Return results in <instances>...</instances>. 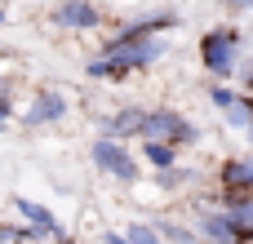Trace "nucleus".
<instances>
[{
	"label": "nucleus",
	"instance_id": "f257e3e1",
	"mask_svg": "<svg viewBox=\"0 0 253 244\" xmlns=\"http://www.w3.org/2000/svg\"><path fill=\"white\" fill-rule=\"evenodd\" d=\"M236 53H240V36H236L231 27L205 31V40H200V62H205L213 76H231V71H236Z\"/></svg>",
	"mask_w": 253,
	"mask_h": 244
},
{
	"label": "nucleus",
	"instance_id": "f03ea898",
	"mask_svg": "<svg viewBox=\"0 0 253 244\" xmlns=\"http://www.w3.org/2000/svg\"><path fill=\"white\" fill-rule=\"evenodd\" d=\"M93 164L120 182H138V160L120 147V138H98L93 142Z\"/></svg>",
	"mask_w": 253,
	"mask_h": 244
},
{
	"label": "nucleus",
	"instance_id": "7ed1b4c3",
	"mask_svg": "<svg viewBox=\"0 0 253 244\" xmlns=\"http://www.w3.org/2000/svg\"><path fill=\"white\" fill-rule=\"evenodd\" d=\"M142 138H165V142H196L200 138V129L191 124V120H182V116H173V111H151L147 116V124H142Z\"/></svg>",
	"mask_w": 253,
	"mask_h": 244
},
{
	"label": "nucleus",
	"instance_id": "20e7f679",
	"mask_svg": "<svg viewBox=\"0 0 253 244\" xmlns=\"http://www.w3.org/2000/svg\"><path fill=\"white\" fill-rule=\"evenodd\" d=\"M53 22L71 27V31H93V27H102V9L93 0H62L53 9Z\"/></svg>",
	"mask_w": 253,
	"mask_h": 244
},
{
	"label": "nucleus",
	"instance_id": "39448f33",
	"mask_svg": "<svg viewBox=\"0 0 253 244\" xmlns=\"http://www.w3.org/2000/svg\"><path fill=\"white\" fill-rule=\"evenodd\" d=\"M67 116V98L62 93H53V89H44L27 111H22V124L31 129V124H53V120H62Z\"/></svg>",
	"mask_w": 253,
	"mask_h": 244
},
{
	"label": "nucleus",
	"instance_id": "423d86ee",
	"mask_svg": "<svg viewBox=\"0 0 253 244\" xmlns=\"http://www.w3.org/2000/svg\"><path fill=\"white\" fill-rule=\"evenodd\" d=\"M205 240L209 244H249L245 240V227L236 222V213H205Z\"/></svg>",
	"mask_w": 253,
	"mask_h": 244
},
{
	"label": "nucleus",
	"instance_id": "0eeeda50",
	"mask_svg": "<svg viewBox=\"0 0 253 244\" xmlns=\"http://www.w3.org/2000/svg\"><path fill=\"white\" fill-rule=\"evenodd\" d=\"M142 124H147V111L129 107V111H116L102 120V138H133V133H142Z\"/></svg>",
	"mask_w": 253,
	"mask_h": 244
},
{
	"label": "nucleus",
	"instance_id": "6e6552de",
	"mask_svg": "<svg viewBox=\"0 0 253 244\" xmlns=\"http://www.w3.org/2000/svg\"><path fill=\"white\" fill-rule=\"evenodd\" d=\"M13 209H18V213H22V218H27V222L36 227V231H44V236L62 240V227H58V218H53V213H49L44 204H31L27 196H13Z\"/></svg>",
	"mask_w": 253,
	"mask_h": 244
},
{
	"label": "nucleus",
	"instance_id": "1a4fd4ad",
	"mask_svg": "<svg viewBox=\"0 0 253 244\" xmlns=\"http://www.w3.org/2000/svg\"><path fill=\"white\" fill-rule=\"evenodd\" d=\"M222 191H253V156H236L222 164Z\"/></svg>",
	"mask_w": 253,
	"mask_h": 244
},
{
	"label": "nucleus",
	"instance_id": "9d476101",
	"mask_svg": "<svg viewBox=\"0 0 253 244\" xmlns=\"http://www.w3.org/2000/svg\"><path fill=\"white\" fill-rule=\"evenodd\" d=\"M142 156H147L156 169H173V164H178V142H165V138H142Z\"/></svg>",
	"mask_w": 253,
	"mask_h": 244
},
{
	"label": "nucleus",
	"instance_id": "9b49d317",
	"mask_svg": "<svg viewBox=\"0 0 253 244\" xmlns=\"http://www.w3.org/2000/svg\"><path fill=\"white\" fill-rule=\"evenodd\" d=\"M227 209L236 213V222L245 227V240L253 244V191H227Z\"/></svg>",
	"mask_w": 253,
	"mask_h": 244
},
{
	"label": "nucleus",
	"instance_id": "f8f14e48",
	"mask_svg": "<svg viewBox=\"0 0 253 244\" xmlns=\"http://www.w3.org/2000/svg\"><path fill=\"white\" fill-rule=\"evenodd\" d=\"M133 244H160V236H156V227H147V222H133L129 231H125Z\"/></svg>",
	"mask_w": 253,
	"mask_h": 244
},
{
	"label": "nucleus",
	"instance_id": "ddd939ff",
	"mask_svg": "<svg viewBox=\"0 0 253 244\" xmlns=\"http://www.w3.org/2000/svg\"><path fill=\"white\" fill-rule=\"evenodd\" d=\"M209 98H213V102H218V107H222V111H227V107H236V102H240V98H236V93H231V89H227V84H213V89H209Z\"/></svg>",
	"mask_w": 253,
	"mask_h": 244
},
{
	"label": "nucleus",
	"instance_id": "4468645a",
	"mask_svg": "<svg viewBox=\"0 0 253 244\" xmlns=\"http://www.w3.org/2000/svg\"><path fill=\"white\" fill-rule=\"evenodd\" d=\"M165 236H169V240H178V244H196V236H187L182 227H165Z\"/></svg>",
	"mask_w": 253,
	"mask_h": 244
},
{
	"label": "nucleus",
	"instance_id": "2eb2a0df",
	"mask_svg": "<svg viewBox=\"0 0 253 244\" xmlns=\"http://www.w3.org/2000/svg\"><path fill=\"white\" fill-rule=\"evenodd\" d=\"M102 240H107V244H133V240H129V236H116V231H107Z\"/></svg>",
	"mask_w": 253,
	"mask_h": 244
},
{
	"label": "nucleus",
	"instance_id": "dca6fc26",
	"mask_svg": "<svg viewBox=\"0 0 253 244\" xmlns=\"http://www.w3.org/2000/svg\"><path fill=\"white\" fill-rule=\"evenodd\" d=\"M4 120H9V102L0 98V129H4Z\"/></svg>",
	"mask_w": 253,
	"mask_h": 244
},
{
	"label": "nucleus",
	"instance_id": "f3484780",
	"mask_svg": "<svg viewBox=\"0 0 253 244\" xmlns=\"http://www.w3.org/2000/svg\"><path fill=\"white\" fill-rule=\"evenodd\" d=\"M231 4H240V9H253V0H231Z\"/></svg>",
	"mask_w": 253,
	"mask_h": 244
},
{
	"label": "nucleus",
	"instance_id": "a211bd4d",
	"mask_svg": "<svg viewBox=\"0 0 253 244\" xmlns=\"http://www.w3.org/2000/svg\"><path fill=\"white\" fill-rule=\"evenodd\" d=\"M245 80H249V89H253V67H249V71H245Z\"/></svg>",
	"mask_w": 253,
	"mask_h": 244
},
{
	"label": "nucleus",
	"instance_id": "6ab92c4d",
	"mask_svg": "<svg viewBox=\"0 0 253 244\" xmlns=\"http://www.w3.org/2000/svg\"><path fill=\"white\" fill-rule=\"evenodd\" d=\"M0 22H4V9H0Z\"/></svg>",
	"mask_w": 253,
	"mask_h": 244
},
{
	"label": "nucleus",
	"instance_id": "aec40b11",
	"mask_svg": "<svg viewBox=\"0 0 253 244\" xmlns=\"http://www.w3.org/2000/svg\"><path fill=\"white\" fill-rule=\"evenodd\" d=\"M249 133H253V129H249Z\"/></svg>",
	"mask_w": 253,
	"mask_h": 244
}]
</instances>
